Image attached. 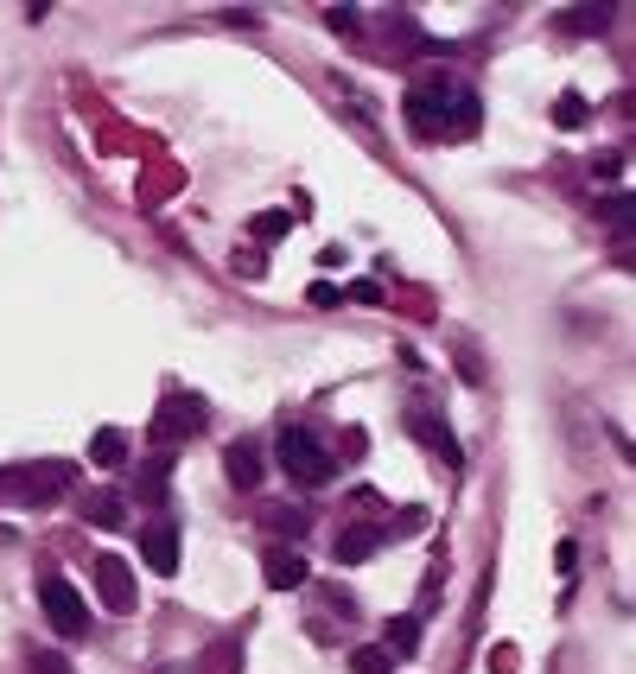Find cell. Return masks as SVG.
Returning a JSON list of instances; mask_svg holds the SVG:
<instances>
[{"mask_svg": "<svg viewBox=\"0 0 636 674\" xmlns=\"http://www.w3.org/2000/svg\"><path fill=\"white\" fill-rule=\"evenodd\" d=\"M413 426H420V440H427L433 452H446V465H465V452H458V440H452V433L440 426V420H433V413H420Z\"/></svg>", "mask_w": 636, "mask_h": 674, "instance_id": "7c38bea8", "label": "cell"}, {"mask_svg": "<svg viewBox=\"0 0 636 674\" xmlns=\"http://www.w3.org/2000/svg\"><path fill=\"white\" fill-rule=\"evenodd\" d=\"M420 649V617H395L388 624V655H413Z\"/></svg>", "mask_w": 636, "mask_h": 674, "instance_id": "5bb4252c", "label": "cell"}, {"mask_svg": "<svg viewBox=\"0 0 636 674\" xmlns=\"http://www.w3.org/2000/svg\"><path fill=\"white\" fill-rule=\"evenodd\" d=\"M267 528H280V534H293V541H300L305 516H300V509H267Z\"/></svg>", "mask_w": 636, "mask_h": 674, "instance_id": "ffe728a7", "label": "cell"}, {"mask_svg": "<svg viewBox=\"0 0 636 674\" xmlns=\"http://www.w3.org/2000/svg\"><path fill=\"white\" fill-rule=\"evenodd\" d=\"M446 103H452V89H446V76H433L427 89H413L408 96V121H413V134H440V121H446Z\"/></svg>", "mask_w": 636, "mask_h": 674, "instance_id": "5b68a950", "label": "cell"}, {"mask_svg": "<svg viewBox=\"0 0 636 674\" xmlns=\"http://www.w3.org/2000/svg\"><path fill=\"white\" fill-rule=\"evenodd\" d=\"M83 516H89L96 528H128V503H121L115 490H96V496L83 503Z\"/></svg>", "mask_w": 636, "mask_h": 674, "instance_id": "30bf717a", "label": "cell"}, {"mask_svg": "<svg viewBox=\"0 0 636 674\" xmlns=\"http://www.w3.org/2000/svg\"><path fill=\"white\" fill-rule=\"evenodd\" d=\"M166 478H172V465H166V458H153L147 471H141V496H147V503H166Z\"/></svg>", "mask_w": 636, "mask_h": 674, "instance_id": "9a60e30c", "label": "cell"}, {"mask_svg": "<svg viewBox=\"0 0 636 674\" xmlns=\"http://www.w3.org/2000/svg\"><path fill=\"white\" fill-rule=\"evenodd\" d=\"M224 26H262V13H255V7H229Z\"/></svg>", "mask_w": 636, "mask_h": 674, "instance_id": "603a6c76", "label": "cell"}, {"mask_svg": "<svg viewBox=\"0 0 636 674\" xmlns=\"http://www.w3.org/2000/svg\"><path fill=\"white\" fill-rule=\"evenodd\" d=\"M599 217H604V224H611V229H631L636 204H631V197H624V191H617V197H604V204H599Z\"/></svg>", "mask_w": 636, "mask_h": 674, "instance_id": "d6986e66", "label": "cell"}, {"mask_svg": "<svg viewBox=\"0 0 636 674\" xmlns=\"http://www.w3.org/2000/svg\"><path fill=\"white\" fill-rule=\"evenodd\" d=\"M382 547V534H337V566H357Z\"/></svg>", "mask_w": 636, "mask_h": 674, "instance_id": "4fadbf2b", "label": "cell"}, {"mask_svg": "<svg viewBox=\"0 0 636 674\" xmlns=\"http://www.w3.org/2000/svg\"><path fill=\"white\" fill-rule=\"evenodd\" d=\"M224 471L236 490H255L262 484V446H249V440H236V446L224 452Z\"/></svg>", "mask_w": 636, "mask_h": 674, "instance_id": "ba28073f", "label": "cell"}, {"mask_svg": "<svg viewBox=\"0 0 636 674\" xmlns=\"http://www.w3.org/2000/svg\"><path fill=\"white\" fill-rule=\"evenodd\" d=\"M262 573H267V586H274V592H300L305 579H312V566H305V554H293V547H267Z\"/></svg>", "mask_w": 636, "mask_h": 674, "instance_id": "52a82bcc", "label": "cell"}, {"mask_svg": "<svg viewBox=\"0 0 636 674\" xmlns=\"http://www.w3.org/2000/svg\"><path fill=\"white\" fill-rule=\"evenodd\" d=\"M96 592H103V604H109L115 617H128L134 611V573H128V561H115V554H103L96 561Z\"/></svg>", "mask_w": 636, "mask_h": 674, "instance_id": "277c9868", "label": "cell"}, {"mask_svg": "<svg viewBox=\"0 0 636 674\" xmlns=\"http://www.w3.org/2000/svg\"><path fill=\"white\" fill-rule=\"evenodd\" d=\"M26 674H71V662H64V655H51V649H45V655H33V669Z\"/></svg>", "mask_w": 636, "mask_h": 674, "instance_id": "44dd1931", "label": "cell"}, {"mask_svg": "<svg viewBox=\"0 0 636 674\" xmlns=\"http://www.w3.org/2000/svg\"><path fill=\"white\" fill-rule=\"evenodd\" d=\"M249 229H255V242H280V236L293 229V217H287V210H262Z\"/></svg>", "mask_w": 636, "mask_h": 674, "instance_id": "e0dca14e", "label": "cell"}, {"mask_svg": "<svg viewBox=\"0 0 636 674\" xmlns=\"http://www.w3.org/2000/svg\"><path fill=\"white\" fill-rule=\"evenodd\" d=\"M586 115H592V109H586V96H579V89H566L561 103H554V121H561V128H586Z\"/></svg>", "mask_w": 636, "mask_h": 674, "instance_id": "2e32d148", "label": "cell"}, {"mask_svg": "<svg viewBox=\"0 0 636 674\" xmlns=\"http://www.w3.org/2000/svg\"><path fill=\"white\" fill-rule=\"evenodd\" d=\"M38 604H45V617H51V630L58 637H89V604H83V592H76L71 579H38Z\"/></svg>", "mask_w": 636, "mask_h": 674, "instance_id": "7a4b0ae2", "label": "cell"}, {"mask_svg": "<svg viewBox=\"0 0 636 674\" xmlns=\"http://www.w3.org/2000/svg\"><path fill=\"white\" fill-rule=\"evenodd\" d=\"M325 26H332V33H357V7H332Z\"/></svg>", "mask_w": 636, "mask_h": 674, "instance_id": "7402d4cb", "label": "cell"}, {"mask_svg": "<svg viewBox=\"0 0 636 674\" xmlns=\"http://www.w3.org/2000/svg\"><path fill=\"white\" fill-rule=\"evenodd\" d=\"M350 669H357V674H395V655H388V649H357V655H350Z\"/></svg>", "mask_w": 636, "mask_h": 674, "instance_id": "ac0fdd59", "label": "cell"}, {"mask_svg": "<svg viewBox=\"0 0 636 674\" xmlns=\"http://www.w3.org/2000/svg\"><path fill=\"white\" fill-rule=\"evenodd\" d=\"M274 452H280V471H287V478H300L305 490L332 484V452L319 446L305 426H280V446H274Z\"/></svg>", "mask_w": 636, "mask_h": 674, "instance_id": "6da1fadb", "label": "cell"}, {"mask_svg": "<svg viewBox=\"0 0 636 674\" xmlns=\"http://www.w3.org/2000/svg\"><path fill=\"white\" fill-rule=\"evenodd\" d=\"M89 465H103V471L128 465V433H121V426H103V433L89 440Z\"/></svg>", "mask_w": 636, "mask_h": 674, "instance_id": "9c48e42d", "label": "cell"}, {"mask_svg": "<svg viewBox=\"0 0 636 674\" xmlns=\"http://www.w3.org/2000/svg\"><path fill=\"white\" fill-rule=\"evenodd\" d=\"M141 534V554H147V566L166 579V573H179V528L172 522H153V528H134Z\"/></svg>", "mask_w": 636, "mask_h": 674, "instance_id": "8992f818", "label": "cell"}, {"mask_svg": "<svg viewBox=\"0 0 636 674\" xmlns=\"http://www.w3.org/2000/svg\"><path fill=\"white\" fill-rule=\"evenodd\" d=\"M204 420H211V408H204L197 395L179 388V395H166L159 413H153V440H159V446H172V440H197V433H204Z\"/></svg>", "mask_w": 636, "mask_h": 674, "instance_id": "3957f363", "label": "cell"}, {"mask_svg": "<svg viewBox=\"0 0 636 674\" xmlns=\"http://www.w3.org/2000/svg\"><path fill=\"white\" fill-rule=\"evenodd\" d=\"M561 20H566V33H579V38H599L604 26H611V7H566Z\"/></svg>", "mask_w": 636, "mask_h": 674, "instance_id": "8fae6325", "label": "cell"}]
</instances>
